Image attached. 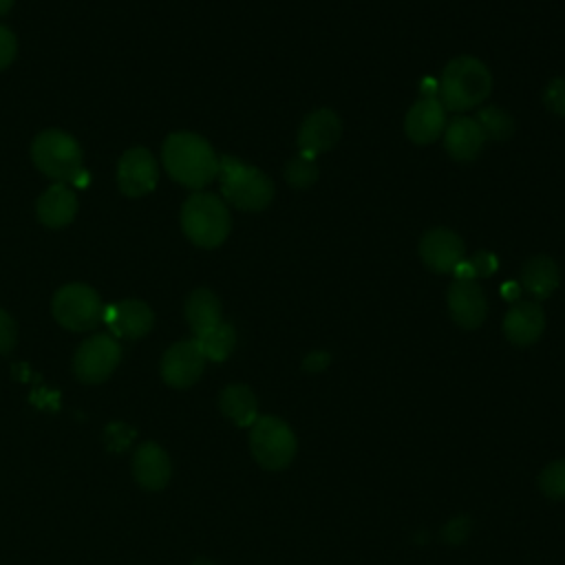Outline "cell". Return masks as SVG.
<instances>
[{"label": "cell", "mask_w": 565, "mask_h": 565, "mask_svg": "<svg viewBox=\"0 0 565 565\" xmlns=\"http://www.w3.org/2000/svg\"><path fill=\"white\" fill-rule=\"evenodd\" d=\"M168 174L192 190L207 185L218 174V157L214 148L194 132H172L161 150Z\"/></svg>", "instance_id": "6da1fadb"}, {"label": "cell", "mask_w": 565, "mask_h": 565, "mask_svg": "<svg viewBox=\"0 0 565 565\" xmlns=\"http://www.w3.org/2000/svg\"><path fill=\"white\" fill-rule=\"evenodd\" d=\"M437 82V99L446 110L452 113H466L479 106L492 90V75L488 66L472 55H459L450 60Z\"/></svg>", "instance_id": "7a4b0ae2"}, {"label": "cell", "mask_w": 565, "mask_h": 565, "mask_svg": "<svg viewBox=\"0 0 565 565\" xmlns=\"http://www.w3.org/2000/svg\"><path fill=\"white\" fill-rule=\"evenodd\" d=\"M218 181L227 203L238 210L258 212L274 199V183L256 166H249L236 157H218Z\"/></svg>", "instance_id": "3957f363"}, {"label": "cell", "mask_w": 565, "mask_h": 565, "mask_svg": "<svg viewBox=\"0 0 565 565\" xmlns=\"http://www.w3.org/2000/svg\"><path fill=\"white\" fill-rule=\"evenodd\" d=\"M183 234L199 247H218L232 227L227 205L210 192H194L181 207Z\"/></svg>", "instance_id": "277c9868"}, {"label": "cell", "mask_w": 565, "mask_h": 565, "mask_svg": "<svg viewBox=\"0 0 565 565\" xmlns=\"http://www.w3.org/2000/svg\"><path fill=\"white\" fill-rule=\"evenodd\" d=\"M31 159L40 172L57 183H75L84 172L79 143L68 132L57 128L44 130L33 139Z\"/></svg>", "instance_id": "5b68a950"}, {"label": "cell", "mask_w": 565, "mask_h": 565, "mask_svg": "<svg viewBox=\"0 0 565 565\" xmlns=\"http://www.w3.org/2000/svg\"><path fill=\"white\" fill-rule=\"evenodd\" d=\"M296 435L280 417L263 415L249 426V450L265 470H282L296 457Z\"/></svg>", "instance_id": "8992f818"}, {"label": "cell", "mask_w": 565, "mask_h": 565, "mask_svg": "<svg viewBox=\"0 0 565 565\" xmlns=\"http://www.w3.org/2000/svg\"><path fill=\"white\" fill-rule=\"evenodd\" d=\"M55 320L71 331L95 329L104 318V305L97 291L82 282L64 285L55 291L51 302Z\"/></svg>", "instance_id": "52a82bcc"}, {"label": "cell", "mask_w": 565, "mask_h": 565, "mask_svg": "<svg viewBox=\"0 0 565 565\" xmlns=\"http://www.w3.org/2000/svg\"><path fill=\"white\" fill-rule=\"evenodd\" d=\"M121 344L110 333H95L84 340L73 358V371L84 384H99L117 369Z\"/></svg>", "instance_id": "ba28073f"}, {"label": "cell", "mask_w": 565, "mask_h": 565, "mask_svg": "<svg viewBox=\"0 0 565 565\" xmlns=\"http://www.w3.org/2000/svg\"><path fill=\"white\" fill-rule=\"evenodd\" d=\"M205 355L199 347V342L192 340H181L172 344L163 358H161V377L168 386L172 388H188L192 386L203 369H205Z\"/></svg>", "instance_id": "9c48e42d"}, {"label": "cell", "mask_w": 565, "mask_h": 565, "mask_svg": "<svg viewBox=\"0 0 565 565\" xmlns=\"http://www.w3.org/2000/svg\"><path fill=\"white\" fill-rule=\"evenodd\" d=\"M159 181V166L150 150L130 148L117 163V183L126 196H143L154 190Z\"/></svg>", "instance_id": "30bf717a"}, {"label": "cell", "mask_w": 565, "mask_h": 565, "mask_svg": "<svg viewBox=\"0 0 565 565\" xmlns=\"http://www.w3.org/2000/svg\"><path fill=\"white\" fill-rule=\"evenodd\" d=\"M342 135V121L331 108H318L309 113L296 135L300 154L316 157L324 150H331Z\"/></svg>", "instance_id": "8fae6325"}, {"label": "cell", "mask_w": 565, "mask_h": 565, "mask_svg": "<svg viewBox=\"0 0 565 565\" xmlns=\"http://www.w3.org/2000/svg\"><path fill=\"white\" fill-rule=\"evenodd\" d=\"M419 256L428 269L437 274H450L466 258V247L457 232L435 227L422 236Z\"/></svg>", "instance_id": "7c38bea8"}, {"label": "cell", "mask_w": 565, "mask_h": 565, "mask_svg": "<svg viewBox=\"0 0 565 565\" xmlns=\"http://www.w3.org/2000/svg\"><path fill=\"white\" fill-rule=\"evenodd\" d=\"M102 320L106 322L110 335L137 340V338H143L152 329L154 313L141 300H119V302L104 307Z\"/></svg>", "instance_id": "4fadbf2b"}, {"label": "cell", "mask_w": 565, "mask_h": 565, "mask_svg": "<svg viewBox=\"0 0 565 565\" xmlns=\"http://www.w3.org/2000/svg\"><path fill=\"white\" fill-rule=\"evenodd\" d=\"M446 124V108L437 97H419L404 117L406 137L419 146H426L441 137Z\"/></svg>", "instance_id": "5bb4252c"}, {"label": "cell", "mask_w": 565, "mask_h": 565, "mask_svg": "<svg viewBox=\"0 0 565 565\" xmlns=\"http://www.w3.org/2000/svg\"><path fill=\"white\" fill-rule=\"evenodd\" d=\"M448 311L461 329H477L486 320L488 302L475 280H452L448 287Z\"/></svg>", "instance_id": "9a60e30c"}, {"label": "cell", "mask_w": 565, "mask_h": 565, "mask_svg": "<svg viewBox=\"0 0 565 565\" xmlns=\"http://www.w3.org/2000/svg\"><path fill=\"white\" fill-rule=\"evenodd\" d=\"M172 475V463L168 452L154 444L143 441L132 455V477L143 490H161Z\"/></svg>", "instance_id": "2e32d148"}, {"label": "cell", "mask_w": 565, "mask_h": 565, "mask_svg": "<svg viewBox=\"0 0 565 565\" xmlns=\"http://www.w3.org/2000/svg\"><path fill=\"white\" fill-rule=\"evenodd\" d=\"M543 329L545 316L536 302L516 300L503 318V333L516 347L534 344L543 335Z\"/></svg>", "instance_id": "e0dca14e"}, {"label": "cell", "mask_w": 565, "mask_h": 565, "mask_svg": "<svg viewBox=\"0 0 565 565\" xmlns=\"http://www.w3.org/2000/svg\"><path fill=\"white\" fill-rule=\"evenodd\" d=\"M486 143V137L481 132V128L477 126L475 117H468V115H459V117H452L448 124H446V130H444V148L446 152L455 159V161H472L479 157L481 148Z\"/></svg>", "instance_id": "ac0fdd59"}, {"label": "cell", "mask_w": 565, "mask_h": 565, "mask_svg": "<svg viewBox=\"0 0 565 565\" xmlns=\"http://www.w3.org/2000/svg\"><path fill=\"white\" fill-rule=\"evenodd\" d=\"M35 212L46 227H64L75 218L77 196L66 183H53L38 199Z\"/></svg>", "instance_id": "d6986e66"}, {"label": "cell", "mask_w": 565, "mask_h": 565, "mask_svg": "<svg viewBox=\"0 0 565 565\" xmlns=\"http://www.w3.org/2000/svg\"><path fill=\"white\" fill-rule=\"evenodd\" d=\"M558 282H561V271L550 256L539 254L525 260L521 269V287L527 294H532L539 300L550 298L556 291Z\"/></svg>", "instance_id": "ffe728a7"}, {"label": "cell", "mask_w": 565, "mask_h": 565, "mask_svg": "<svg viewBox=\"0 0 565 565\" xmlns=\"http://www.w3.org/2000/svg\"><path fill=\"white\" fill-rule=\"evenodd\" d=\"M218 408L236 426H252L258 419V399L245 384H227L218 395Z\"/></svg>", "instance_id": "44dd1931"}, {"label": "cell", "mask_w": 565, "mask_h": 565, "mask_svg": "<svg viewBox=\"0 0 565 565\" xmlns=\"http://www.w3.org/2000/svg\"><path fill=\"white\" fill-rule=\"evenodd\" d=\"M183 311L194 338L212 331L221 322V302L210 289H194L188 296Z\"/></svg>", "instance_id": "7402d4cb"}, {"label": "cell", "mask_w": 565, "mask_h": 565, "mask_svg": "<svg viewBox=\"0 0 565 565\" xmlns=\"http://www.w3.org/2000/svg\"><path fill=\"white\" fill-rule=\"evenodd\" d=\"M205 355V360H212V362H223L232 355L234 347H236V331L230 322H218L212 331L194 338Z\"/></svg>", "instance_id": "603a6c76"}, {"label": "cell", "mask_w": 565, "mask_h": 565, "mask_svg": "<svg viewBox=\"0 0 565 565\" xmlns=\"http://www.w3.org/2000/svg\"><path fill=\"white\" fill-rule=\"evenodd\" d=\"M477 126L481 128L486 139L492 141H505L512 137L514 132V119L508 110L499 108V106H483L477 110L475 115Z\"/></svg>", "instance_id": "cb8c5ba5"}, {"label": "cell", "mask_w": 565, "mask_h": 565, "mask_svg": "<svg viewBox=\"0 0 565 565\" xmlns=\"http://www.w3.org/2000/svg\"><path fill=\"white\" fill-rule=\"evenodd\" d=\"M318 179V163L316 157H307V154H298L291 161H287L285 166V181L296 188V190H305L311 188Z\"/></svg>", "instance_id": "d4e9b609"}, {"label": "cell", "mask_w": 565, "mask_h": 565, "mask_svg": "<svg viewBox=\"0 0 565 565\" xmlns=\"http://www.w3.org/2000/svg\"><path fill=\"white\" fill-rule=\"evenodd\" d=\"M539 488L547 499H554V501L565 499V459H556L541 470Z\"/></svg>", "instance_id": "484cf974"}, {"label": "cell", "mask_w": 565, "mask_h": 565, "mask_svg": "<svg viewBox=\"0 0 565 565\" xmlns=\"http://www.w3.org/2000/svg\"><path fill=\"white\" fill-rule=\"evenodd\" d=\"M543 104L550 113L565 119V77H554L543 88Z\"/></svg>", "instance_id": "4316f807"}, {"label": "cell", "mask_w": 565, "mask_h": 565, "mask_svg": "<svg viewBox=\"0 0 565 565\" xmlns=\"http://www.w3.org/2000/svg\"><path fill=\"white\" fill-rule=\"evenodd\" d=\"M18 340V327L13 322V318L0 309V355H7L13 351Z\"/></svg>", "instance_id": "83f0119b"}, {"label": "cell", "mask_w": 565, "mask_h": 565, "mask_svg": "<svg viewBox=\"0 0 565 565\" xmlns=\"http://www.w3.org/2000/svg\"><path fill=\"white\" fill-rule=\"evenodd\" d=\"M132 435H135V430H132V428H128V426H126V424H121V422H113V424L106 428V433H104V437H106V446H108V448H113V450H121V448H126V446L130 444Z\"/></svg>", "instance_id": "f1b7e54d"}, {"label": "cell", "mask_w": 565, "mask_h": 565, "mask_svg": "<svg viewBox=\"0 0 565 565\" xmlns=\"http://www.w3.org/2000/svg\"><path fill=\"white\" fill-rule=\"evenodd\" d=\"M470 534V521L466 516H455L450 523L444 527V541L450 545L463 543V539Z\"/></svg>", "instance_id": "f546056e"}, {"label": "cell", "mask_w": 565, "mask_h": 565, "mask_svg": "<svg viewBox=\"0 0 565 565\" xmlns=\"http://www.w3.org/2000/svg\"><path fill=\"white\" fill-rule=\"evenodd\" d=\"M15 53H18L15 35L7 26H0V71L13 62Z\"/></svg>", "instance_id": "4dcf8cb0"}, {"label": "cell", "mask_w": 565, "mask_h": 565, "mask_svg": "<svg viewBox=\"0 0 565 565\" xmlns=\"http://www.w3.org/2000/svg\"><path fill=\"white\" fill-rule=\"evenodd\" d=\"M477 276H492L497 271V256L492 252H477L472 258H468Z\"/></svg>", "instance_id": "1f68e13d"}, {"label": "cell", "mask_w": 565, "mask_h": 565, "mask_svg": "<svg viewBox=\"0 0 565 565\" xmlns=\"http://www.w3.org/2000/svg\"><path fill=\"white\" fill-rule=\"evenodd\" d=\"M329 362H331V355L327 351H311L309 355H305L302 369L307 373H320V371H324L329 366Z\"/></svg>", "instance_id": "d6a6232c"}, {"label": "cell", "mask_w": 565, "mask_h": 565, "mask_svg": "<svg viewBox=\"0 0 565 565\" xmlns=\"http://www.w3.org/2000/svg\"><path fill=\"white\" fill-rule=\"evenodd\" d=\"M452 274H455V280H475V278H477V274H475V269H472V265H470L468 258H463V260L452 269Z\"/></svg>", "instance_id": "836d02e7"}, {"label": "cell", "mask_w": 565, "mask_h": 565, "mask_svg": "<svg viewBox=\"0 0 565 565\" xmlns=\"http://www.w3.org/2000/svg\"><path fill=\"white\" fill-rule=\"evenodd\" d=\"M439 93V82L433 77H424V82L419 84V95L422 97H437Z\"/></svg>", "instance_id": "e575fe53"}, {"label": "cell", "mask_w": 565, "mask_h": 565, "mask_svg": "<svg viewBox=\"0 0 565 565\" xmlns=\"http://www.w3.org/2000/svg\"><path fill=\"white\" fill-rule=\"evenodd\" d=\"M519 291H521V285L519 282H503L501 285V296L516 302L519 300Z\"/></svg>", "instance_id": "d590c367"}, {"label": "cell", "mask_w": 565, "mask_h": 565, "mask_svg": "<svg viewBox=\"0 0 565 565\" xmlns=\"http://www.w3.org/2000/svg\"><path fill=\"white\" fill-rule=\"evenodd\" d=\"M13 7V0H0V15H4Z\"/></svg>", "instance_id": "8d00e7d4"}, {"label": "cell", "mask_w": 565, "mask_h": 565, "mask_svg": "<svg viewBox=\"0 0 565 565\" xmlns=\"http://www.w3.org/2000/svg\"><path fill=\"white\" fill-rule=\"evenodd\" d=\"M192 565H214V563H210V561H194Z\"/></svg>", "instance_id": "74e56055"}]
</instances>
